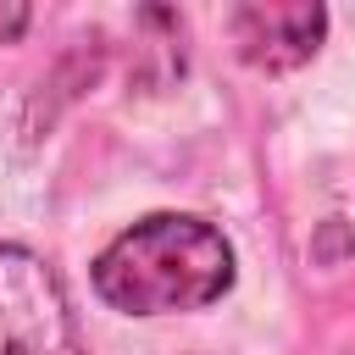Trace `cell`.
<instances>
[{"mask_svg":"<svg viewBox=\"0 0 355 355\" xmlns=\"http://www.w3.org/2000/svg\"><path fill=\"white\" fill-rule=\"evenodd\" d=\"M227 33L255 72H294L322 50L327 11L322 6H239L227 11Z\"/></svg>","mask_w":355,"mask_h":355,"instance_id":"obj_3","label":"cell"},{"mask_svg":"<svg viewBox=\"0 0 355 355\" xmlns=\"http://www.w3.org/2000/svg\"><path fill=\"white\" fill-rule=\"evenodd\" d=\"M233 244L189 211H150L94 255V294L122 316L205 311L233 288Z\"/></svg>","mask_w":355,"mask_h":355,"instance_id":"obj_1","label":"cell"},{"mask_svg":"<svg viewBox=\"0 0 355 355\" xmlns=\"http://www.w3.org/2000/svg\"><path fill=\"white\" fill-rule=\"evenodd\" d=\"M28 22H33V11H28V6H6V11H0V44H11Z\"/></svg>","mask_w":355,"mask_h":355,"instance_id":"obj_4","label":"cell"},{"mask_svg":"<svg viewBox=\"0 0 355 355\" xmlns=\"http://www.w3.org/2000/svg\"><path fill=\"white\" fill-rule=\"evenodd\" d=\"M0 355H89L61 277L28 244H0Z\"/></svg>","mask_w":355,"mask_h":355,"instance_id":"obj_2","label":"cell"}]
</instances>
